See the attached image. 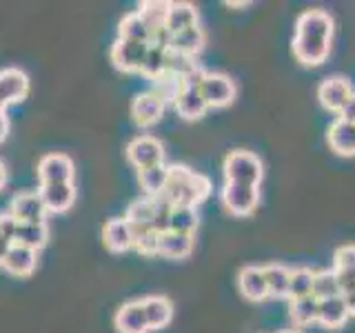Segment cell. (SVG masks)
I'll return each instance as SVG.
<instances>
[{
    "instance_id": "1f68e13d",
    "label": "cell",
    "mask_w": 355,
    "mask_h": 333,
    "mask_svg": "<svg viewBox=\"0 0 355 333\" xmlns=\"http://www.w3.org/2000/svg\"><path fill=\"white\" fill-rule=\"evenodd\" d=\"M313 280L315 271L309 266H295L291 269V280H288V300H300L313 296Z\"/></svg>"
},
{
    "instance_id": "74e56055",
    "label": "cell",
    "mask_w": 355,
    "mask_h": 333,
    "mask_svg": "<svg viewBox=\"0 0 355 333\" xmlns=\"http://www.w3.org/2000/svg\"><path fill=\"white\" fill-rule=\"evenodd\" d=\"M198 69H200V65L196 62V58H191V56L166 49V71H171L175 76H180L182 80H187V78L196 74Z\"/></svg>"
},
{
    "instance_id": "d4e9b609",
    "label": "cell",
    "mask_w": 355,
    "mask_h": 333,
    "mask_svg": "<svg viewBox=\"0 0 355 333\" xmlns=\"http://www.w3.org/2000/svg\"><path fill=\"white\" fill-rule=\"evenodd\" d=\"M198 9L191 3H169V14H166L164 29L171 33H180L184 29L198 27Z\"/></svg>"
},
{
    "instance_id": "d590c367",
    "label": "cell",
    "mask_w": 355,
    "mask_h": 333,
    "mask_svg": "<svg viewBox=\"0 0 355 333\" xmlns=\"http://www.w3.org/2000/svg\"><path fill=\"white\" fill-rule=\"evenodd\" d=\"M164 71H166V49L158 47V44H149L147 58H144V62H142L140 74L153 83L155 78H160Z\"/></svg>"
},
{
    "instance_id": "277c9868",
    "label": "cell",
    "mask_w": 355,
    "mask_h": 333,
    "mask_svg": "<svg viewBox=\"0 0 355 333\" xmlns=\"http://www.w3.org/2000/svg\"><path fill=\"white\" fill-rule=\"evenodd\" d=\"M222 205L227 207L231 216L247 218L260 205V187L225 182V187H222Z\"/></svg>"
},
{
    "instance_id": "44dd1931",
    "label": "cell",
    "mask_w": 355,
    "mask_h": 333,
    "mask_svg": "<svg viewBox=\"0 0 355 333\" xmlns=\"http://www.w3.org/2000/svg\"><path fill=\"white\" fill-rule=\"evenodd\" d=\"M349 318V309L344 305L342 296L318 300V322L324 329H340L347 325Z\"/></svg>"
},
{
    "instance_id": "7bdbcfd3",
    "label": "cell",
    "mask_w": 355,
    "mask_h": 333,
    "mask_svg": "<svg viewBox=\"0 0 355 333\" xmlns=\"http://www.w3.org/2000/svg\"><path fill=\"white\" fill-rule=\"evenodd\" d=\"M342 300H344V305H347V309H349V316L355 318V289H351V291H344Z\"/></svg>"
},
{
    "instance_id": "8d00e7d4",
    "label": "cell",
    "mask_w": 355,
    "mask_h": 333,
    "mask_svg": "<svg viewBox=\"0 0 355 333\" xmlns=\"http://www.w3.org/2000/svg\"><path fill=\"white\" fill-rule=\"evenodd\" d=\"M336 296H342V289H340L336 271H315L313 298L315 300H327V298H336Z\"/></svg>"
},
{
    "instance_id": "52a82bcc",
    "label": "cell",
    "mask_w": 355,
    "mask_h": 333,
    "mask_svg": "<svg viewBox=\"0 0 355 333\" xmlns=\"http://www.w3.org/2000/svg\"><path fill=\"white\" fill-rule=\"evenodd\" d=\"M127 160L136 169H147V166L162 164L164 160V147L160 140L153 136H138L127 144Z\"/></svg>"
},
{
    "instance_id": "6da1fadb",
    "label": "cell",
    "mask_w": 355,
    "mask_h": 333,
    "mask_svg": "<svg viewBox=\"0 0 355 333\" xmlns=\"http://www.w3.org/2000/svg\"><path fill=\"white\" fill-rule=\"evenodd\" d=\"M333 25L331 14L324 9H309L295 22V36H293V53L304 67L322 65L331 53L333 40Z\"/></svg>"
},
{
    "instance_id": "ffe728a7",
    "label": "cell",
    "mask_w": 355,
    "mask_h": 333,
    "mask_svg": "<svg viewBox=\"0 0 355 333\" xmlns=\"http://www.w3.org/2000/svg\"><path fill=\"white\" fill-rule=\"evenodd\" d=\"M178 116H180L182 120H200L205 114H207V100L202 98V94H200V87H184L182 94L178 96V100L173 103Z\"/></svg>"
},
{
    "instance_id": "4dcf8cb0",
    "label": "cell",
    "mask_w": 355,
    "mask_h": 333,
    "mask_svg": "<svg viewBox=\"0 0 355 333\" xmlns=\"http://www.w3.org/2000/svg\"><path fill=\"white\" fill-rule=\"evenodd\" d=\"M198 207H189V205H173L171 211V220H169V231L175 233H187V236H193L198 229Z\"/></svg>"
},
{
    "instance_id": "2e32d148",
    "label": "cell",
    "mask_w": 355,
    "mask_h": 333,
    "mask_svg": "<svg viewBox=\"0 0 355 333\" xmlns=\"http://www.w3.org/2000/svg\"><path fill=\"white\" fill-rule=\"evenodd\" d=\"M327 142L333 153L342 155V158H353L355 155V125L336 120L327 131Z\"/></svg>"
},
{
    "instance_id": "ab89813d",
    "label": "cell",
    "mask_w": 355,
    "mask_h": 333,
    "mask_svg": "<svg viewBox=\"0 0 355 333\" xmlns=\"http://www.w3.org/2000/svg\"><path fill=\"white\" fill-rule=\"evenodd\" d=\"M158 242H160V233L147 229L133 236V249H138L142 255H158Z\"/></svg>"
},
{
    "instance_id": "4fadbf2b",
    "label": "cell",
    "mask_w": 355,
    "mask_h": 333,
    "mask_svg": "<svg viewBox=\"0 0 355 333\" xmlns=\"http://www.w3.org/2000/svg\"><path fill=\"white\" fill-rule=\"evenodd\" d=\"M164 103L153 92L138 94L131 103V116L140 127H151L164 116Z\"/></svg>"
},
{
    "instance_id": "cb8c5ba5",
    "label": "cell",
    "mask_w": 355,
    "mask_h": 333,
    "mask_svg": "<svg viewBox=\"0 0 355 333\" xmlns=\"http://www.w3.org/2000/svg\"><path fill=\"white\" fill-rule=\"evenodd\" d=\"M142 309H144V316H147L151 331L164 329L173 318V305L169 302V298H164V296L144 298L142 300Z\"/></svg>"
},
{
    "instance_id": "60d3db41",
    "label": "cell",
    "mask_w": 355,
    "mask_h": 333,
    "mask_svg": "<svg viewBox=\"0 0 355 333\" xmlns=\"http://www.w3.org/2000/svg\"><path fill=\"white\" fill-rule=\"evenodd\" d=\"M18 225H20V222H18L14 216H9V214L0 216V236H5L7 240L14 242L16 231H18Z\"/></svg>"
},
{
    "instance_id": "4316f807",
    "label": "cell",
    "mask_w": 355,
    "mask_h": 333,
    "mask_svg": "<svg viewBox=\"0 0 355 333\" xmlns=\"http://www.w3.org/2000/svg\"><path fill=\"white\" fill-rule=\"evenodd\" d=\"M205 44H207V36H205L202 27L198 25V27H191V29H184L180 33H173L171 42H169V49L196 58V56L205 49Z\"/></svg>"
},
{
    "instance_id": "d6a6232c",
    "label": "cell",
    "mask_w": 355,
    "mask_h": 333,
    "mask_svg": "<svg viewBox=\"0 0 355 333\" xmlns=\"http://www.w3.org/2000/svg\"><path fill=\"white\" fill-rule=\"evenodd\" d=\"M182 89H184V80L180 76H175L171 71H164L160 78H155L153 80L151 92L166 105V103H175L178 96L182 94Z\"/></svg>"
},
{
    "instance_id": "7dc6e473",
    "label": "cell",
    "mask_w": 355,
    "mask_h": 333,
    "mask_svg": "<svg viewBox=\"0 0 355 333\" xmlns=\"http://www.w3.org/2000/svg\"><path fill=\"white\" fill-rule=\"evenodd\" d=\"M280 333H297V331H280Z\"/></svg>"
},
{
    "instance_id": "9a60e30c",
    "label": "cell",
    "mask_w": 355,
    "mask_h": 333,
    "mask_svg": "<svg viewBox=\"0 0 355 333\" xmlns=\"http://www.w3.org/2000/svg\"><path fill=\"white\" fill-rule=\"evenodd\" d=\"M238 289L249 302H262V300L269 298V293H266V280H264L262 266H255V264L244 266L238 275Z\"/></svg>"
},
{
    "instance_id": "ac0fdd59",
    "label": "cell",
    "mask_w": 355,
    "mask_h": 333,
    "mask_svg": "<svg viewBox=\"0 0 355 333\" xmlns=\"http://www.w3.org/2000/svg\"><path fill=\"white\" fill-rule=\"evenodd\" d=\"M36 264H38V251H33L29 247H22V244H11V249L5 258L3 269H7L11 275H18V278H27L36 271Z\"/></svg>"
},
{
    "instance_id": "603a6c76",
    "label": "cell",
    "mask_w": 355,
    "mask_h": 333,
    "mask_svg": "<svg viewBox=\"0 0 355 333\" xmlns=\"http://www.w3.org/2000/svg\"><path fill=\"white\" fill-rule=\"evenodd\" d=\"M333 271L338 275L342 293L355 289V244H344V247H340L336 251Z\"/></svg>"
},
{
    "instance_id": "484cf974",
    "label": "cell",
    "mask_w": 355,
    "mask_h": 333,
    "mask_svg": "<svg viewBox=\"0 0 355 333\" xmlns=\"http://www.w3.org/2000/svg\"><path fill=\"white\" fill-rule=\"evenodd\" d=\"M166 182H169V166H166L164 162L138 171V185L142 189V194L149 196V198L162 196L164 189H166Z\"/></svg>"
},
{
    "instance_id": "f1b7e54d",
    "label": "cell",
    "mask_w": 355,
    "mask_h": 333,
    "mask_svg": "<svg viewBox=\"0 0 355 333\" xmlns=\"http://www.w3.org/2000/svg\"><path fill=\"white\" fill-rule=\"evenodd\" d=\"M49 240V227L47 222H20L18 231H16V244L22 247H29L33 251H40Z\"/></svg>"
},
{
    "instance_id": "bcb514c9",
    "label": "cell",
    "mask_w": 355,
    "mask_h": 333,
    "mask_svg": "<svg viewBox=\"0 0 355 333\" xmlns=\"http://www.w3.org/2000/svg\"><path fill=\"white\" fill-rule=\"evenodd\" d=\"M5 182H7V169H5V164L0 162V189L5 187Z\"/></svg>"
},
{
    "instance_id": "f35d334b",
    "label": "cell",
    "mask_w": 355,
    "mask_h": 333,
    "mask_svg": "<svg viewBox=\"0 0 355 333\" xmlns=\"http://www.w3.org/2000/svg\"><path fill=\"white\" fill-rule=\"evenodd\" d=\"M153 203H155V211H153V231H158V233L169 231V220H171L173 205H171L164 196L153 198Z\"/></svg>"
},
{
    "instance_id": "9c48e42d",
    "label": "cell",
    "mask_w": 355,
    "mask_h": 333,
    "mask_svg": "<svg viewBox=\"0 0 355 333\" xmlns=\"http://www.w3.org/2000/svg\"><path fill=\"white\" fill-rule=\"evenodd\" d=\"M73 162L64 153H47L38 162L40 185L47 182H73Z\"/></svg>"
},
{
    "instance_id": "836d02e7",
    "label": "cell",
    "mask_w": 355,
    "mask_h": 333,
    "mask_svg": "<svg viewBox=\"0 0 355 333\" xmlns=\"http://www.w3.org/2000/svg\"><path fill=\"white\" fill-rule=\"evenodd\" d=\"M138 14L142 16V20L147 22V27L153 33H158L164 29L166 25V14H169V3H158V0H147V3H142Z\"/></svg>"
},
{
    "instance_id": "83f0119b",
    "label": "cell",
    "mask_w": 355,
    "mask_h": 333,
    "mask_svg": "<svg viewBox=\"0 0 355 333\" xmlns=\"http://www.w3.org/2000/svg\"><path fill=\"white\" fill-rule=\"evenodd\" d=\"M262 271H264L266 293H269V298H277V300L288 298V280H291V269L284 266V264L271 262V264L262 266Z\"/></svg>"
},
{
    "instance_id": "8992f818",
    "label": "cell",
    "mask_w": 355,
    "mask_h": 333,
    "mask_svg": "<svg viewBox=\"0 0 355 333\" xmlns=\"http://www.w3.org/2000/svg\"><path fill=\"white\" fill-rule=\"evenodd\" d=\"M149 44L147 42H133V40H122L118 38L111 47V62L118 71L125 74H140L142 62L147 58Z\"/></svg>"
},
{
    "instance_id": "d6986e66",
    "label": "cell",
    "mask_w": 355,
    "mask_h": 333,
    "mask_svg": "<svg viewBox=\"0 0 355 333\" xmlns=\"http://www.w3.org/2000/svg\"><path fill=\"white\" fill-rule=\"evenodd\" d=\"M196 247V238L187 236V233H175V231H164L160 233V242H158V255L171 260H184L191 255Z\"/></svg>"
},
{
    "instance_id": "8fae6325",
    "label": "cell",
    "mask_w": 355,
    "mask_h": 333,
    "mask_svg": "<svg viewBox=\"0 0 355 333\" xmlns=\"http://www.w3.org/2000/svg\"><path fill=\"white\" fill-rule=\"evenodd\" d=\"M38 194L42 198L47 214H64L76 200V187L73 182H47L40 185Z\"/></svg>"
},
{
    "instance_id": "5b68a950",
    "label": "cell",
    "mask_w": 355,
    "mask_h": 333,
    "mask_svg": "<svg viewBox=\"0 0 355 333\" xmlns=\"http://www.w3.org/2000/svg\"><path fill=\"white\" fill-rule=\"evenodd\" d=\"M200 94H202L209 107L222 109V107H229L233 100H236L238 89H236V83H233L227 74L207 71L202 85H200Z\"/></svg>"
},
{
    "instance_id": "7a4b0ae2",
    "label": "cell",
    "mask_w": 355,
    "mask_h": 333,
    "mask_svg": "<svg viewBox=\"0 0 355 333\" xmlns=\"http://www.w3.org/2000/svg\"><path fill=\"white\" fill-rule=\"evenodd\" d=\"M211 194V180L207 176L189 169L187 164H171L169 166V182L164 189V198L171 205H189L198 207L205 203Z\"/></svg>"
},
{
    "instance_id": "7c38bea8",
    "label": "cell",
    "mask_w": 355,
    "mask_h": 333,
    "mask_svg": "<svg viewBox=\"0 0 355 333\" xmlns=\"http://www.w3.org/2000/svg\"><path fill=\"white\" fill-rule=\"evenodd\" d=\"M114 325L118 329V333H149V322L147 316H144L142 309V300H131V302H125L114 318Z\"/></svg>"
},
{
    "instance_id": "ba28073f",
    "label": "cell",
    "mask_w": 355,
    "mask_h": 333,
    "mask_svg": "<svg viewBox=\"0 0 355 333\" xmlns=\"http://www.w3.org/2000/svg\"><path fill=\"white\" fill-rule=\"evenodd\" d=\"M29 94V78L22 69L9 67V69L0 71V109L7 105L22 103Z\"/></svg>"
},
{
    "instance_id": "e0dca14e",
    "label": "cell",
    "mask_w": 355,
    "mask_h": 333,
    "mask_svg": "<svg viewBox=\"0 0 355 333\" xmlns=\"http://www.w3.org/2000/svg\"><path fill=\"white\" fill-rule=\"evenodd\" d=\"M103 240L109 251L125 253L133 247V231L125 218H111L103 227Z\"/></svg>"
},
{
    "instance_id": "ee69618b",
    "label": "cell",
    "mask_w": 355,
    "mask_h": 333,
    "mask_svg": "<svg viewBox=\"0 0 355 333\" xmlns=\"http://www.w3.org/2000/svg\"><path fill=\"white\" fill-rule=\"evenodd\" d=\"M7 133H9V118L5 114V109H0V142L7 140Z\"/></svg>"
},
{
    "instance_id": "f6af8a7d",
    "label": "cell",
    "mask_w": 355,
    "mask_h": 333,
    "mask_svg": "<svg viewBox=\"0 0 355 333\" xmlns=\"http://www.w3.org/2000/svg\"><path fill=\"white\" fill-rule=\"evenodd\" d=\"M11 240H7L5 236H0V266L5 264V258H7V253H9V249H11Z\"/></svg>"
},
{
    "instance_id": "30bf717a",
    "label": "cell",
    "mask_w": 355,
    "mask_h": 333,
    "mask_svg": "<svg viewBox=\"0 0 355 333\" xmlns=\"http://www.w3.org/2000/svg\"><path fill=\"white\" fill-rule=\"evenodd\" d=\"M351 94H353L351 83L347 80V78H342V76L327 78V80L322 83L320 89H318L320 105L324 107L327 111H333V114H338V111L342 109V105L351 98Z\"/></svg>"
},
{
    "instance_id": "b9f144b4",
    "label": "cell",
    "mask_w": 355,
    "mask_h": 333,
    "mask_svg": "<svg viewBox=\"0 0 355 333\" xmlns=\"http://www.w3.org/2000/svg\"><path fill=\"white\" fill-rule=\"evenodd\" d=\"M338 120H342V122H351V125H355V92L351 94V98H349L347 103L342 105V109L338 111Z\"/></svg>"
},
{
    "instance_id": "3957f363",
    "label": "cell",
    "mask_w": 355,
    "mask_h": 333,
    "mask_svg": "<svg viewBox=\"0 0 355 333\" xmlns=\"http://www.w3.org/2000/svg\"><path fill=\"white\" fill-rule=\"evenodd\" d=\"M264 178V164L253 151L236 149L225 158V182L260 187Z\"/></svg>"
},
{
    "instance_id": "7402d4cb",
    "label": "cell",
    "mask_w": 355,
    "mask_h": 333,
    "mask_svg": "<svg viewBox=\"0 0 355 333\" xmlns=\"http://www.w3.org/2000/svg\"><path fill=\"white\" fill-rule=\"evenodd\" d=\"M153 211H155V203H153V198H149V196H142V198L133 200V203L129 205L125 220L129 222L133 236L140 233V231L153 229Z\"/></svg>"
},
{
    "instance_id": "e575fe53",
    "label": "cell",
    "mask_w": 355,
    "mask_h": 333,
    "mask_svg": "<svg viewBox=\"0 0 355 333\" xmlns=\"http://www.w3.org/2000/svg\"><path fill=\"white\" fill-rule=\"evenodd\" d=\"M288 314H291V320L295 327H306L311 322H318V300L313 296L291 300Z\"/></svg>"
},
{
    "instance_id": "5bb4252c",
    "label": "cell",
    "mask_w": 355,
    "mask_h": 333,
    "mask_svg": "<svg viewBox=\"0 0 355 333\" xmlns=\"http://www.w3.org/2000/svg\"><path fill=\"white\" fill-rule=\"evenodd\" d=\"M9 216H14L18 222H44L47 209L40 194H18L9 205Z\"/></svg>"
},
{
    "instance_id": "f546056e",
    "label": "cell",
    "mask_w": 355,
    "mask_h": 333,
    "mask_svg": "<svg viewBox=\"0 0 355 333\" xmlns=\"http://www.w3.org/2000/svg\"><path fill=\"white\" fill-rule=\"evenodd\" d=\"M118 38L122 40H133V42H151V31L147 27V22L142 20V16L138 11L133 14H127L125 18L120 20V27H118Z\"/></svg>"
}]
</instances>
